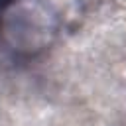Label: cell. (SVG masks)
Masks as SVG:
<instances>
[{"label": "cell", "instance_id": "obj_1", "mask_svg": "<svg viewBox=\"0 0 126 126\" xmlns=\"http://www.w3.org/2000/svg\"><path fill=\"white\" fill-rule=\"evenodd\" d=\"M0 22L14 49H39L55 33V18L39 0H8Z\"/></svg>", "mask_w": 126, "mask_h": 126}]
</instances>
